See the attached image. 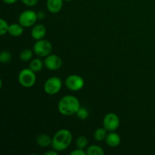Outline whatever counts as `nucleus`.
<instances>
[{
  "mask_svg": "<svg viewBox=\"0 0 155 155\" xmlns=\"http://www.w3.org/2000/svg\"><path fill=\"white\" fill-rule=\"evenodd\" d=\"M18 81L20 84L26 88H30L34 86L36 81V73L30 68H24L20 71L18 74Z\"/></svg>",
  "mask_w": 155,
  "mask_h": 155,
  "instance_id": "7ed1b4c3",
  "label": "nucleus"
},
{
  "mask_svg": "<svg viewBox=\"0 0 155 155\" xmlns=\"http://www.w3.org/2000/svg\"><path fill=\"white\" fill-rule=\"evenodd\" d=\"M62 87V81L59 77H51L44 83V91L46 94L54 95L58 93Z\"/></svg>",
  "mask_w": 155,
  "mask_h": 155,
  "instance_id": "39448f33",
  "label": "nucleus"
},
{
  "mask_svg": "<svg viewBox=\"0 0 155 155\" xmlns=\"http://www.w3.org/2000/svg\"><path fill=\"white\" fill-rule=\"evenodd\" d=\"M33 58V51L30 49L26 48L20 53V58L22 61H29Z\"/></svg>",
  "mask_w": 155,
  "mask_h": 155,
  "instance_id": "a211bd4d",
  "label": "nucleus"
},
{
  "mask_svg": "<svg viewBox=\"0 0 155 155\" xmlns=\"http://www.w3.org/2000/svg\"><path fill=\"white\" fill-rule=\"evenodd\" d=\"M64 4V0H47L46 8L47 10L53 14L58 13L62 9Z\"/></svg>",
  "mask_w": 155,
  "mask_h": 155,
  "instance_id": "9b49d317",
  "label": "nucleus"
},
{
  "mask_svg": "<svg viewBox=\"0 0 155 155\" xmlns=\"http://www.w3.org/2000/svg\"><path fill=\"white\" fill-rule=\"evenodd\" d=\"M76 115H77L79 119L82 120H86L89 117V111L85 107H80V108L79 109V110L76 114Z\"/></svg>",
  "mask_w": 155,
  "mask_h": 155,
  "instance_id": "412c9836",
  "label": "nucleus"
},
{
  "mask_svg": "<svg viewBox=\"0 0 155 155\" xmlns=\"http://www.w3.org/2000/svg\"><path fill=\"white\" fill-rule=\"evenodd\" d=\"M3 2L5 3L7 5H12V4H15L18 0H2Z\"/></svg>",
  "mask_w": 155,
  "mask_h": 155,
  "instance_id": "a878e982",
  "label": "nucleus"
},
{
  "mask_svg": "<svg viewBox=\"0 0 155 155\" xmlns=\"http://www.w3.org/2000/svg\"><path fill=\"white\" fill-rule=\"evenodd\" d=\"M24 33V27L21 24H12L9 25L8 33L14 37H18L21 36Z\"/></svg>",
  "mask_w": 155,
  "mask_h": 155,
  "instance_id": "4468645a",
  "label": "nucleus"
},
{
  "mask_svg": "<svg viewBox=\"0 0 155 155\" xmlns=\"http://www.w3.org/2000/svg\"><path fill=\"white\" fill-rule=\"evenodd\" d=\"M80 108V101L74 95H65L61 98L58 104L59 113L64 116H72L76 114Z\"/></svg>",
  "mask_w": 155,
  "mask_h": 155,
  "instance_id": "f257e3e1",
  "label": "nucleus"
},
{
  "mask_svg": "<svg viewBox=\"0 0 155 155\" xmlns=\"http://www.w3.org/2000/svg\"><path fill=\"white\" fill-rule=\"evenodd\" d=\"M105 140L107 145L112 148H115L120 145L121 142V138L117 133L114 132H109V133L106 136Z\"/></svg>",
  "mask_w": 155,
  "mask_h": 155,
  "instance_id": "f8f14e48",
  "label": "nucleus"
},
{
  "mask_svg": "<svg viewBox=\"0 0 155 155\" xmlns=\"http://www.w3.org/2000/svg\"><path fill=\"white\" fill-rule=\"evenodd\" d=\"M45 16V14L42 12H39L37 13V17L38 19H43Z\"/></svg>",
  "mask_w": 155,
  "mask_h": 155,
  "instance_id": "bb28decb",
  "label": "nucleus"
},
{
  "mask_svg": "<svg viewBox=\"0 0 155 155\" xmlns=\"http://www.w3.org/2000/svg\"><path fill=\"white\" fill-rule=\"evenodd\" d=\"M46 34V28L42 24H39L33 26L31 30V36L36 40H39L45 37Z\"/></svg>",
  "mask_w": 155,
  "mask_h": 155,
  "instance_id": "9d476101",
  "label": "nucleus"
},
{
  "mask_svg": "<svg viewBox=\"0 0 155 155\" xmlns=\"http://www.w3.org/2000/svg\"><path fill=\"white\" fill-rule=\"evenodd\" d=\"M8 28L9 25L7 21L3 18L0 19V35L4 36L6 33H8Z\"/></svg>",
  "mask_w": 155,
  "mask_h": 155,
  "instance_id": "aec40b11",
  "label": "nucleus"
},
{
  "mask_svg": "<svg viewBox=\"0 0 155 155\" xmlns=\"http://www.w3.org/2000/svg\"><path fill=\"white\" fill-rule=\"evenodd\" d=\"M86 154L88 155H104V151L100 146L96 145H93L89 146L87 148Z\"/></svg>",
  "mask_w": 155,
  "mask_h": 155,
  "instance_id": "dca6fc26",
  "label": "nucleus"
},
{
  "mask_svg": "<svg viewBox=\"0 0 155 155\" xmlns=\"http://www.w3.org/2000/svg\"><path fill=\"white\" fill-rule=\"evenodd\" d=\"M36 143L42 148H46L51 145L52 139L47 134H40L36 137Z\"/></svg>",
  "mask_w": 155,
  "mask_h": 155,
  "instance_id": "ddd939ff",
  "label": "nucleus"
},
{
  "mask_svg": "<svg viewBox=\"0 0 155 155\" xmlns=\"http://www.w3.org/2000/svg\"><path fill=\"white\" fill-rule=\"evenodd\" d=\"M70 154L71 155H86L87 154H86V152L83 149L77 148V149H75V150H74V151H71V152L70 153Z\"/></svg>",
  "mask_w": 155,
  "mask_h": 155,
  "instance_id": "b1692460",
  "label": "nucleus"
},
{
  "mask_svg": "<svg viewBox=\"0 0 155 155\" xmlns=\"http://www.w3.org/2000/svg\"><path fill=\"white\" fill-rule=\"evenodd\" d=\"M107 130L103 127V128H98L94 133V139L97 142H101L106 139L107 136Z\"/></svg>",
  "mask_w": 155,
  "mask_h": 155,
  "instance_id": "f3484780",
  "label": "nucleus"
},
{
  "mask_svg": "<svg viewBox=\"0 0 155 155\" xmlns=\"http://www.w3.org/2000/svg\"><path fill=\"white\" fill-rule=\"evenodd\" d=\"M88 145V139L86 136H81L78 137L76 140V146L78 148L84 149Z\"/></svg>",
  "mask_w": 155,
  "mask_h": 155,
  "instance_id": "6ab92c4d",
  "label": "nucleus"
},
{
  "mask_svg": "<svg viewBox=\"0 0 155 155\" xmlns=\"http://www.w3.org/2000/svg\"><path fill=\"white\" fill-rule=\"evenodd\" d=\"M64 1H65V2H71V1H72V0H64Z\"/></svg>",
  "mask_w": 155,
  "mask_h": 155,
  "instance_id": "cd10ccee",
  "label": "nucleus"
},
{
  "mask_svg": "<svg viewBox=\"0 0 155 155\" xmlns=\"http://www.w3.org/2000/svg\"><path fill=\"white\" fill-rule=\"evenodd\" d=\"M73 140V135L70 130L62 129L58 130L52 138L51 147L57 151H64L70 146Z\"/></svg>",
  "mask_w": 155,
  "mask_h": 155,
  "instance_id": "f03ea898",
  "label": "nucleus"
},
{
  "mask_svg": "<svg viewBox=\"0 0 155 155\" xmlns=\"http://www.w3.org/2000/svg\"><path fill=\"white\" fill-rule=\"evenodd\" d=\"M44 61H42L40 58H34L30 61L29 68L34 71L35 73H38L40 71H42V68H43Z\"/></svg>",
  "mask_w": 155,
  "mask_h": 155,
  "instance_id": "2eb2a0df",
  "label": "nucleus"
},
{
  "mask_svg": "<svg viewBox=\"0 0 155 155\" xmlns=\"http://www.w3.org/2000/svg\"><path fill=\"white\" fill-rule=\"evenodd\" d=\"M25 5L29 6V7H33L35 6L38 3L39 0H21Z\"/></svg>",
  "mask_w": 155,
  "mask_h": 155,
  "instance_id": "5701e85b",
  "label": "nucleus"
},
{
  "mask_svg": "<svg viewBox=\"0 0 155 155\" xmlns=\"http://www.w3.org/2000/svg\"><path fill=\"white\" fill-rule=\"evenodd\" d=\"M62 64H63V61L61 58L57 54H48L44 60V65L49 71H58L61 68Z\"/></svg>",
  "mask_w": 155,
  "mask_h": 155,
  "instance_id": "1a4fd4ad",
  "label": "nucleus"
},
{
  "mask_svg": "<svg viewBox=\"0 0 155 155\" xmlns=\"http://www.w3.org/2000/svg\"><path fill=\"white\" fill-rule=\"evenodd\" d=\"M52 51V45L47 39H39L35 42L33 45V52L38 57H46L51 54Z\"/></svg>",
  "mask_w": 155,
  "mask_h": 155,
  "instance_id": "20e7f679",
  "label": "nucleus"
},
{
  "mask_svg": "<svg viewBox=\"0 0 155 155\" xmlns=\"http://www.w3.org/2000/svg\"><path fill=\"white\" fill-rule=\"evenodd\" d=\"M38 19L37 13L33 10H26L23 12L18 18V21L24 27H30L36 24Z\"/></svg>",
  "mask_w": 155,
  "mask_h": 155,
  "instance_id": "423d86ee",
  "label": "nucleus"
},
{
  "mask_svg": "<svg viewBox=\"0 0 155 155\" xmlns=\"http://www.w3.org/2000/svg\"><path fill=\"white\" fill-rule=\"evenodd\" d=\"M120 118L116 114L108 113L103 119V127L108 132H114L119 127Z\"/></svg>",
  "mask_w": 155,
  "mask_h": 155,
  "instance_id": "6e6552de",
  "label": "nucleus"
},
{
  "mask_svg": "<svg viewBox=\"0 0 155 155\" xmlns=\"http://www.w3.org/2000/svg\"><path fill=\"white\" fill-rule=\"evenodd\" d=\"M45 155H58V151L56 150H50V151H46V152L44 154Z\"/></svg>",
  "mask_w": 155,
  "mask_h": 155,
  "instance_id": "393cba45",
  "label": "nucleus"
},
{
  "mask_svg": "<svg viewBox=\"0 0 155 155\" xmlns=\"http://www.w3.org/2000/svg\"><path fill=\"white\" fill-rule=\"evenodd\" d=\"M84 80L83 77L77 74H71L67 77L65 80V85L67 88L73 92H77L83 89L84 86Z\"/></svg>",
  "mask_w": 155,
  "mask_h": 155,
  "instance_id": "0eeeda50",
  "label": "nucleus"
},
{
  "mask_svg": "<svg viewBox=\"0 0 155 155\" xmlns=\"http://www.w3.org/2000/svg\"><path fill=\"white\" fill-rule=\"evenodd\" d=\"M12 54L8 51H2L0 54V61L2 63H8L12 60Z\"/></svg>",
  "mask_w": 155,
  "mask_h": 155,
  "instance_id": "4be33fe9",
  "label": "nucleus"
}]
</instances>
